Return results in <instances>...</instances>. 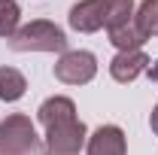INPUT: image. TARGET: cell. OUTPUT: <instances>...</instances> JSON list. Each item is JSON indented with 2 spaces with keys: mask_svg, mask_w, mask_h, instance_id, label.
Here are the masks:
<instances>
[{
  "mask_svg": "<svg viewBox=\"0 0 158 155\" xmlns=\"http://www.w3.org/2000/svg\"><path fill=\"white\" fill-rule=\"evenodd\" d=\"M40 125L46 128V152H61V155H79L85 146V125L76 119V103L70 97H49L37 110Z\"/></svg>",
  "mask_w": 158,
  "mask_h": 155,
  "instance_id": "cell-1",
  "label": "cell"
},
{
  "mask_svg": "<svg viewBox=\"0 0 158 155\" xmlns=\"http://www.w3.org/2000/svg\"><path fill=\"white\" fill-rule=\"evenodd\" d=\"M9 49L12 52H67V34L61 31L55 21L37 19L27 21L9 37Z\"/></svg>",
  "mask_w": 158,
  "mask_h": 155,
  "instance_id": "cell-2",
  "label": "cell"
},
{
  "mask_svg": "<svg viewBox=\"0 0 158 155\" xmlns=\"http://www.w3.org/2000/svg\"><path fill=\"white\" fill-rule=\"evenodd\" d=\"M40 137L24 113H12L0 122V155H37Z\"/></svg>",
  "mask_w": 158,
  "mask_h": 155,
  "instance_id": "cell-3",
  "label": "cell"
},
{
  "mask_svg": "<svg viewBox=\"0 0 158 155\" xmlns=\"http://www.w3.org/2000/svg\"><path fill=\"white\" fill-rule=\"evenodd\" d=\"M98 76V58L85 49H73L64 52L55 64V79L64 85H85Z\"/></svg>",
  "mask_w": 158,
  "mask_h": 155,
  "instance_id": "cell-4",
  "label": "cell"
},
{
  "mask_svg": "<svg viewBox=\"0 0 158 155\" xmlns=\"http://www.w3.org/2000/svg\"><path fill=\"white\" fill-rule=\"evenodd\" d=\"M67 21L79 34H94L100 27H106V0H79L70 9Z\"/></svg>",
  "mask_w": 158,
  "mask_h": 155,
  "instance_id": "cell-5",
  "label": "cell"
},
{
  "mask_svg": "<svg viewBox=\"0 0 158 155\" xmlns=\"http://www.w3.org/2000/svg\"><path fill=\"white\" fill-rule=\"evenodd\" d=\"M88 155H128L125 131L118 125H100L88 137Z\"/></svg>",
  "mask_w": 158,
  "mask_h": 155,
  "instance_id": "cell-6",
  "label": "cell"
},
{
  "mask_svg": "<svg viewBox=\"0 0 158 155\" xmlns=\"http://www.w3.org/2000/svg\"><path fill=\"white\" fill-rule=\"evenodd\" d=\"M146 67H149V58H146V52H143V49H134V52H118L116 58L110 61V76L116 79V82H122V85H128V82H134Z\"/></svg>",
  "mask_w": 158,
  "mask_h": 155,
  "instance_id": "cell-7",
  "label": "cell"
},
{
  "mask_svg": "<svg viewBox=\"0 0 158 155\" xmlns=\"http://www.w3.org/2000/svg\"><path fill=\"white\" fill-rule=\"evenodd\" d=\"M24 91H27V79L15 67H0V100L15 103L24 97Z\"/></svg>",
  "mask_w": 158,
  "mask_h": 155,
  "instance_id": "cell-8",
  "label": "cell"
},
{
  "mask_svg": "<svg viewBox=\"0 0 158 155\" xmlns=\"http://www.w3.org/2000/svg\"><path fill=\"white\" fill-rule=\"evenodd\" d=\"M110 43L116 46L118 52H134V49H140V46L146 43V37L137 31L134 21H128V24H122V27H113V31H110Z\"/></svg>",
  "mask_w": 158,
  "mask_h": 155,
  "instance_id": "cell-9",
  "label": "cell"
},
{
  "mask_svg": "<svg viewBox=\"0 0 158 155\" xmlns=\"http://www.w3.org/2000/svg\"><path fill=\"white\" fill-rule=\"evenodd\" d=\"M134 24L146 40L158 37V0H143L140 9L134 12Z\"/></svg>",
  "mask_w": 158,
  "mask_h": 155,
  "instance_id": "cell-10",
  "label": "cell"
},
{
  "mask_svg": "<svg viewBox=\"0 0 158 155\" xmlns=\"http://www.w3.org/2000/svg\"><path fill=\"white\" fill-rule=\"evenodd\" d=\"M134 21V0H106V31Z\"/></svg>",
  "mask_w": 158,
  "mask_h": 155,
  "instance_id": "cell-11",
  "label": "cell"
},
{
  "mask_svg": "<svg viewBox=\"0 0 158 155\" xmlns=\"http://www.w3.org/2000/svg\"><path fill=\"white\" fill-rule=\"evenodd\" d=\"M19 19H21V9H19V0H0V37H12L19 31Z\"/></svg>",
  "mask_w": 158,
  "mask_h": 155,
  "instance_id": "cell-12",
  "label": "cell"
},
{
  "mask_svg": "<svg viewBox=\"0 0 158 155\" xmlns=\"http://www.w3.org/2000/svg\"><path fill=\"white\" fill-rule=\"evenodd\" d=\"M146 73H149V79H152V82H158V61H152V64L146 67Z\"/></svg>",
  "mask_w": 158,
  "mask_h": 155,
  "instance_id": "cell-13",
  "label": "cell"
},
{
  "mask_svg": "<svg viewBox=\"0 0 158 155\" xmlns=\"http://www.w3.org/2000/svg\"><path fill=\"white\" fill-rule=\"evenodd\" d=\"M149 125H152V134L158 137V107L152 110V116H149Z\"/></svg>",
  "mask_w": 158,
  "mask_h": 155,
  "instance_id": "cell-14",
  "label": "cell"
},
{
  "mask_svg": "<svg viewBox=\"0 0 158 155\" xmlns=\"http://www.w3.org/2000/svg\"><path fill=\"white\" fill-rule=\"evenodd\" d=\"M43 155H61V152H43Z\"/></svg>",
  "mask_w": 158,
  "mask_h": 155,
  "instance_id": "cell-15",
  "label": "cell"
}]
</instances>
